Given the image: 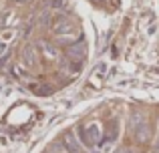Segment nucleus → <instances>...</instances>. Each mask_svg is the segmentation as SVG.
Masks as SVG:
<instances>
[{
  "instance_id": "1",
  "label": "nucleus",
  "mask_w": 159,
  "mask_h": 153,
  "mask_svg": "<svg viewBox=\"0 0 159 153\" xmlns=\"http://www.w3.org/2000/svg\"><path fill=\"white\" fill-rule=\"evenodd\" d=\"M51 30H52V34L57 36V38H62L66 43L69 38L75 36V24L70 22L66 16L58 14V16H54L51 20Z\"/></svg>"
},
{
  "instance_id": "2",
  "label": "nucleus",
  "mask_w": 159,
  "mask_h": 153,
  "mask_svg": "<svg viewBox=\"0 0 159 153\" xmlns=\"http://www.w3.org/2000/svg\"><path fill=\"white\" fill-rule=\"evenodd\" d=\"M81 133V141L85 143V147H99L101 145V125L97 121H91V123H85V125L79 129Z\"/></svg>"
},
{
  "instance_id": "3",
  "label": "nucleus",
  "mask_w": 159,
  "mask_h": 153,
  "mask_svg": "<svg viewBox=\"0 0 159 153\" xmlns=\"http://www.w3.org/2000/svg\"><path fill=\"white\" fill-rule=\"evenodd\" d=\"M85 56H87V43L83 38L77 40V43H70L69 47H66V59L69 61L81 65L83 61H85Z\"/></svg>"
},
{
  "instance_id": "4",
  "label": "nucleus",
  "mask_w": 159,
  "mask_h": 153,
  "mask_svg": "<svg viewBox=\"0 0 159 153\" xmlns=\"http://www.w3.org/2000/svg\"><path fill=\"white\" fill-rule=\"evenodd\" d=\"M133 133H135V139L139 143H145L149 139V123L143 117H139V115L133 121Z\"/></svg>"
},
{
  "instance_id": "5",
  "label": "nucleus",
  "mask_w": 159,
  "mask_h": 153,
  "mask_svg": "<svg viewBox=\"0 0 159 153\" xmlns=\"http://www.w3.org/2000/svg\"><path fill=\"white\" fill-rule=\"evenodd\" d=\"M62 145H65V149H69V153H85V149L81 147V143L73 137V133H65Z\"/></svg>"
},
{
  "instance_id": "6",
  "label": "nucleus",
  "mask_w": 159,
  "mask_h": 153,
  "mask_svg": "<svg viewBox=\"0 0 159 153\" xmlns=\"http://www.w3.org/2000/svg\"><path fill=\"white\" fill-rule=\"evenodd\" d=\"M22 63H24V67L30 69V71H34V69L39 67L36 52H34V48H32V47H26V48H24V52H22Z\"/></svg>"
},
{
  "instance_id": "7",
  "label": "nucleus",
  "mask_w": 159,
  "mask_h": 153,
  "mask_svg": "<svg viewBox=\"0 0 159 153\" xmlns=\"http://www.w3.org/2000/svg\"><path fill=\"white\" fill-rule=\"evenodd\" d=\"M39 47H40V51H43V55L47 56L48 61H57L58 56H61V52H58V48L54 47V44H51V43H39Z\"/></svg>"
},
{
  "instance_id": "8",
  "label": "nucleus",
  "mask_w": 159,
  "mask_h": 153,
  "mask_svg": "<svg viewBox=\"0 0 159 153\" xmlns=\"http://www.w3.org/2000/svg\"><path fill=\"white\" fill-rule=\"evenodd\" d=\"M14 34H16L14 30H6V32L0 34V56H2L4 52H8V44H10L12 38H14Z\"/></svg>"
},
{
  "instance_id": "9",
  "label": "nucleus",
  "mask_w": 159,
  "mask_h": 153,
  "mask_svg": "<svg viewBox=\"0 0 159 153\" xmlns=\"http://www.w3.org/2000/svg\"><path fill=\"white\" fill-rule=\"evenodd\" d=\"M117 135H119V123L117 121H111V127L107 129V145L111 147V143L117 139Z\"/></svg>"
},
{
  "instance_id": "10",
  "label": "nucleus",
  "mask_w": 159,
  "mask_h": 153,
  "mask_svg": "<svg viewBox=\"0 0 159 153\" xmlns=\"http://www.w3.org/2000/svg\"><path fill=\"white\" fill-rule=\"evenodd\" d=\"M66 4H69V0H51L48 6H51L52 10H62V8H66Z\"/></svg>"
},
{
  "instance_id": "11",
  "label": "nucleus",
  "mask_w": 159,
  "mask_h": 153,
  "mask_svg": "<svg viewBox=\"0 0 159 153\" xmlns=\"http://www.w3.org/2000/svg\"><path fill=\"white\" fill-rule=\"evenodd\" d=\"M8 61H10V52H4L2 56H0V69H4L8 65Z\"/></svg>"
},
{
  "instance_id": "12",
  "label": "nucleus",
  "mask_w": 159,
  "mask_h": 153,
  "mask_svg": "<svg viewBox=\"0 0 159 153\" xmlns=\"http://www.w3.org/2000/svg\"><path fill=\"white\" fill-rule=\"evenodd\" d=\"M99 2H103V0H99Z\"/></svg>"
}]
</instances>
